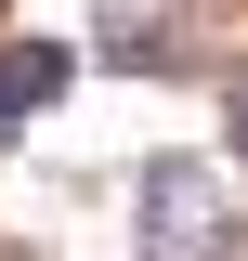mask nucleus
I'll use <instances>...</instances> for the list:
<instances>
[{
	"instance_id": "4",
	"label": "nucleus",
	"mask_w": 248,
	"mask_h": 261,
	"mask_svg": "<svg viewBox=\"0 0 248 261\" xmlns=\"http://www.w3.org/2000/svg\"><path fill=\"white\" fill-rule=\"evenodd\" d=\"M222 118H235V130H222V144H235V157H248V79H235V92H222Z\"/></svg>"
},
{
	"instance_id": "2",
	"label": "nucleus",
	"mask_w": 248,
	"mask_h": 261,
	"mask_svg": "<svg viewBox=\"0 0 248 261\" xmlns=\"http://www.w3.org/2000/svg\"><path fill=\"white\" fill-rule=\"evenodd\" d=\"M105 65L131 79H170V65H209V0H92Z\"/></svg>"
},
{
	"instance_id": "3",
	"label": "nucleus",
	"mask_w": 248,
	"mask_h": 261,
	"mask_svg": "<svg viewBox=\"0 0 248 261\" xmlns=\"http://www.w3.org/2000/svg\"><path fill=\"white\" fill-rule=\"evenodd\" d=\"M65 79H79V53L65 39H0V144L39 118V105H65Z\"/></svg>"
},
{
	"instance_id": "1",
	"label": "nucleus",
	"mask_w": 248,
	"mask_h": 261,
	"mask_svg": "<svg viewBox=\"0 0 248 261\" xmlns=\"http://www.w3.org/2000/svg\"><path fill=\"white\" fill-rule=\"evenodd\" d=\"M144 261H248V222L222 209V183L196 157H157L144 170Z\"/></svg>"
}]
</instances>
